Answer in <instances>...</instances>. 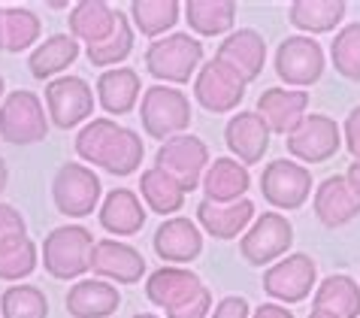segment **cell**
<instances>
[{"mask_svg":"<svg viewBox=\"0 0 360 318\" xmlns=\"http://www.w3.org/2000/svg\"><path fill=\"white\" fill-rule=\"evenodd\" d=\"M76 155L85 164L103 167L112 176H131L139 170L146 155L143 136L112 118H91L76 134Z\"/></svg>","mask_w":360,"mask_h":318,"instance_id":"6da1fadb","label":"cell"},{"mask_svg":"<svg viewBox=\"0 0 360 318\" xmlns=\"http://www.w3.org/2000/svg\"><path fill=\"white\" fill-rule=\"evenodd\" d=\"M203 67V43L194 34L176 31L152 39L146 49V70L161 85H185Z\"/></svg>","mask_w":360,"mask_h":318,"instance_id":"7a4b0ae2","label":"cell"},{"mask_svg":"<svg viewBox=\"0 0 360 318\" xmlns=\"http://www.w3.org/2000/svg\"><path fill=\"white\" fill-rule=\"evenodd\" d=\"M91 248L94 236L85 224H61L55 231H49L39 248V264L46 267V273L52 279H79L91 270Z\"/></svg>","mask_w":360,"mask_h":318,"instance_id":"3957f363","label":"cell"},{"mask_svg":"<svg viewBox=\"0 0 360 318\" xmlns=\"http://www.w3.org/2000/svg\"><path fill=\"white\" fill-rule=\"evenodd\" d=\"M139 122L143 131L152 140H173V136L185 134L191 125V101L185 91H179L173 85H152L143 91L139 101Z\"/></svg>","mask_w":360,"mask_h":318,"instance_id":"277c9868","label":"cell"},{"mask_svg":"<svg viewBox=\"0 0 360 318\" xmlns=\"http://www.w3.org/2000/svg\"><path fill=\"white\" fill-rule=\"evenodd\" d=\"M49 134V113L39 94L18 88L9 91L0 103V140L13 146H34L46 140Z\"/></svg>","mask_w":360,"mask_h":318,"instance_id":"5b68a950","label":"cell"},{"mask_svg":"<svg viewBox=\"0 0 360 318\" xmlns=\"http://www.w3.org/2000/svg\"><path fill=\"white\" fill-rule=\"evenodd\" d=\"M294 246V224L282 212H261L239 236V255L252 267H269L291 255Z\"/></svg>","mask_w":360,"mask_h":318,"instance_id":"8992f818","label":"cell"},{"mask_svg":"<svg viewBox=\"0 0 360 318\" xmlns=\"http://www.w3.org/2000/svg\"><path fill=\"white\" fill-rule=\"evenodd\" d=\"M100 197H103V185H100L97 173L85 164L67 161L58 167L52 179V201L55 210L67 218H85L94 210H100Z\"/></svg>","mask_w":360,"mask_h":318,"instance_id":"52a82bcc","label":"cell"},{"mask_svg":"<svg viewBox=\"0 0 360 318\" xmlns=\"http://www.w3.org/2000/svg\"><path fill=\"white\" fill-rule=\"evenodd\" d=\"M209 164H212L209 146L194 134H179L161 143L155 152V167L173 176L185 188V194L203 185V173L209 170Z\"/></svg>","mask_w":360,"mask_h":318,"instance_id":"ba28073f","label":"cell"},{"mask_svg":"<svg viewBox=\"0 0 360 318\" xmlns=\"http://www.w3.org/2000/svg\"><path fill=\"white\" fill-rule=\"evenodd\" d=\"M273 67H276V76L282 79L288 88H309L321 79L324 67H327V55H324L321 43H315L312 37L294 34L278 43Z\"/></svg>","mask_w":360,"mask_h":318,"instance_id":"9c48e42d","label":"cell"},{"mask_svg":"<svg viewBox=\"0 0 360 318\" xmlns=\"http://www.w3.org/2000/svg\"><path fill=\"white\" fill-rule=\"evenodd\" d=\"M261 194L273 210H300L312 194V170L291 158L269 161L261 173Z\"/></svg>","mask_w":360,"mask_h":318,"instance_id":"30bf717a","label":"cell"},{"mask_svg":"<svg viewBox=\"0 0 360 318\" xmlns=\"http://www.w3.org/2000/svg\"><path fill=\"white\" fill-rule=\"evenodd\" d=\"M46 113L49 122L61 131L88 125L94 115V88L82 76H58L46 85Z\"/></svg>","mask_w":360,"mask_h":318,"instance_id":"8fae6325","label":"cell"},{"mask_svg":"<svg viewBox=\"0 0 360 318\" xmlns=\"http://www.w3.org/2000/svg\"><path fill=\"white\" fill-rule=\"evenodd\" d=\"M318 288V267L306 252L285 255L264 270V291L278 303H303Z\"/></svg>","mask_w":360,"mask_h":318,"instance_id":"7c38bea8","label":"cell"},{"mask_svg":"<svg viewBox=\"0 0 360 318\" xmlns=\"http://www.w3.org/2000/svg\"><path fill=\"white\" fill-rule=\"evenodd\" d=\"M288 155L303 164H324L342 148V127L330 115L312 113L288 134Z\"/></svg>","mask_w":360,"mask_h":318,"instance_id":"4fadbf2b","label":"cell"},{"mask_svg":"<svg viewBox=\"0 0 360 318\" xmlns=\"http://www.w3.org/2000/svg\"><path fill=\"white\" fill-rule=\"evenodd\" d=\"M245 97V82L239 79L230 67L221 61H206L194 76V101L206 109V113L224 115L236 113Z\"/></svg>","mask_w":360,"mask_h":318,"instance_id":"5bb4252c","label":"cell"},{"mask_svg":"<svg viewBox=\"0 0 360 318\" xmlns=\"http://www.w3.org/2000/svg\"><path fill=\"white\" fill-rule=\"evenodd\" d=\"M91 270L97 279L118 282V285H136L146 273V257L139 248L122 240H97L91 248Z\"/></svg>","mask_w":360,"mask_h":318,"instance_id":"9a60e30c","label":"cell"},{"mask_svg":"<svg viewBox=\"0 0 360 318\" xmlns=\"http://www.w3.org/2000/svg\"><path fill=\"white\" fill-rule=\"evenodd\" d=\"M215 61L230 67L243 82H255L264 73L266 64V39L255 31V27H239V31L227 34L215 49Z\"/></svg>","mask_w":360,"mask_h":318,"instance_id":"2e32d148","label":"cell"},{"mask_svg":"<svg viewBox=\"0 0 360 318\" xmlns=\"http://www.w3.org/2000/svg\"><path fill=\"white\" fill-rule=\"evenodd\" d=\"M152 246H155V252L161 261L185 267V264L197 261L200 252H203V231H200V224L191 222V218L169 215L158 224Z\"/></svg>","mask_w":360,"mask_h":318,"instance_id":"e0dca14e","label":"cell"},{"mask_svg":"<svg viewBox=\"0 0 360 318\" xmlns=\"http://www.w3.org/2000/svg\"><path fill=\"white\" fill-rule=\"evenodd\" d=\"M203 282H200V276L194 270H188V267H176V264H164L158 267L155 273H148L146 279V297L148 303H155L158 310H179V306H185L188 300H194V297L203 291Z\"/></svg>","mask_w":360,"mask_h":318,"instance_id":"ac0fdd59","label":"cell"},{"mask_svg":"<svg viewBox=\"0 0 360 318\" xmlns=\"http://www.w3.org/2000/svg\"><path fill=\"white\" fill-rule=\"evenodd\" d=\"M269 127L257 113H236L227 118L224 125V143L230 148V158H236L239 164H257L264 161L269 148Z\"/></svg>","mask_w":360,"mask_h":318,"instance_id":"d6986e66","label":"cell"},{"mask_svg":"<svg viewBox=\"0 0 360 318\" xmlns=\"http://www.w3.org/2000/svg\"><path fill=\"white\" fill-rule=\"evenodd\" d=\"M306 109H309V91H300V88H266L257 97L255 113L266 122L269 134L288 136L309 115Z\"/></svg>","mask_w":360,"mask_h":318,"instance_id":"ffe728a7","label":"cell"},{"mask_svg":"<svg viewBox=\"0 0 360 318\" xmlns=\"http://www.w3.org/2000/svg\"><path fill=\"white\" fill-rule=\"evenodd\" d=\"M255 203L243 197L236 203H212V201H200L197 203V224L200 231H206L215 240H236L248 231V224L255 222Z\"/></svg>","mask_w":360,"mask_h":318,"instance_id":"44dd1931","label":"cell"},{"mask_svg":"<svg viewBox=\"0 0 360 318\" xmlns=\"http://www.w3.org/2000/svg\"><path fill=\"white\" fill-rule=\"evenodd\" d=\"M146 203L131 188H112L97 210V222L112 236H134L146 224Z\"/></svg>","mask_w":360,"mask_h":318,"instance_id":"7402d4cb","label":"cell"},{"mask_svg":"<svg viewBox=\"0 0 360 318\" xmlns=\"http://www.w3.org/2000/svg\"><path fill=\"white\" fill-rule=\"evenodd\" d=\"M64 306L73 318H109L122 306V294L112 282L94 276V279H79L76 285H70Z\"/></svg>","mask_w":360,"mask_h":318,"instance_id":"603a6c76","label":"cell"},{"mask_svg":"<svg viewBox=\"0 0 360 318\" xmlns=\"http://www.w3.org/2000/svg\"><path fill=\"white\" fill-rule=\"evenodd\" d=\"M143 79L131 67H112L97 76V103L106 115H127L143 101Z\"/></svg>","mask_w":360,"mask_h":318,"instance_id":"cb8c5ba5","label":"cell"},{"mask_svg":"<svg viewBox=\"0 0 360 318\" xmlns=\"http://www.w3.org/2000/svg\"><path fill=\"white\" fill-rule=\"evenodd\" d=\"M67 25H70V37L73 39H79L85 46H97L115 34L118 9L112 4H106V0H82V4H76L70 9Z\"/></svg>","mask_w":360,"mask_h":318,"instance_id":"d4e9b609","label":"cell"},{"mask_svg":"<svg viewBox=\"0 0 360 318\" xmlns=\"http://www.w3.org/2000/svg\"><path fill=\"white\" fill-rule=\"evenodd\" d=\"M315 215L324 227H342L360 215V201L348 188L345 176H327L312 194Z\"/></svg>","mask_w":360,"mask_h":318,"instance_id":"484cf974","label":"cell"},{"mask_svg":"<svg viewBox=\"0 0 360 318\" xmlns=\"http://www.w3.org/2000/svg\"><path fill=\"white\" fill-rule=\"evenodd\" d=\"M203 197L212 203H236L252 188V173L236 158H215L203 173Z\"/></svg>","mask_w":360,"mask_h":318,"instance_id":"4316f807","label":"cell"},{"mask_svg":"<svg viewBox=\"0 0 360 318\" xmlns=\"http://www.w3.org/2000/svg\"><path fill=\"white\" fill-rule=\"evenodd\" d=\"M76 58H79V39H73L70 34H52L27 55V67H31L34 79H39V82L49 79V82H52Z\"/></svg>","mask_w":360,"mask_h":318,"instance_id":"83f0119b","label":"cell"},{"mask_svg":"<svg viewBox=\"0 0 360 318\" xmlns=\"http://www.w3.org/2000/svg\"><path fill=\"white\" fill-rule=\"evenodd\" d=\"M182 15L194 37H227L233 34L236 4L233 0H188L182 4Z\"/></svg>","mask_w":360,"mask_h":318,"instance_id":"f1b7e54d","label":"cell"},{"mask_svg":"<svg viewBox=\"0 0 360 318\" xmlns=\"http://www.w3.org/2000/svg\"><path fill=\"white\" fill-rule=\"evenodd\" d=\"M312 306L333 318H360V285L345 273H333L318 282Z\"/></svg>","mask_w":360,"mask_h":318,"instance_id":"f546056e","label":"cell"},{"mask_svg":"<svg viewBox=\"0 0 360 318\" xmlns=\"http://www.w3.org/2000/svg\"><path fill=\"white\" fill-rule=\"evenodd\" d=\"M345 4L342 0H294L288 6V22L297 31H303V37L315 34H330L342 25L345 18Z\"/></svg>","mask_w":360,"mask_h":318,"instance_id":"4dcf8cb0","label":"cell"},{"mask_svg":"<svg viewBox=\"0 0 360 318\" xmlns=\"http://www.w3.org/2000/svg\"><path fill=\"white\" fill-rule=\"evenodd\" d=\"M127 18L143 37L161 39L179 25L182 4H176V0H134L127 9Z\"/></svg>","mask_w":360,"mask_h":318,"instance_id":"1f68e13d","label":"cell"},{"mask_svg":"<svg viewBox=\"0 0 360 318\" xmlns=\"http://www.w3.org/2000/svg\"><path fill=\"white\" fill-rule=\"evenodd\" d=\"M139 197H143L146 210L169 218L173 212L182 210L185 188L179 185L169 173L158 170V167H148V170H143V176H139Z\"/></svg>","mask_w":360,"mask_h":318,"instance_id":"d6a6232c","label":"cell"},{"mask_svg":"<svg viewBox=\"0 0 360 318\" xmlns=\"http://www.w3.org/2000/svg\"><path fill=\"white\" fill-rule=\"evenodd\" d=\"M39 264V248L31 236H9L0 240V279L22 282Z\"/></svg>","mask_w":360,"mask_h":318,"instance_id":"836d02e7","label":"cell"},{"mask_svg":"<svg viewBox=\"0 0 360 318\" xmlns=\"http://www.w3.org/2000/svg\"><path fill=\"white\" fill-rule=\"evenodd\" d=\"M134 25L131 18H127L124 13H118V25H115V34L103 39V43L97 46H85V55L88 61H91L94 67H106V70H112V67H118L122 61H127V55L134 52Z\"/></svg>","mask_w":360,"mask_h":318,"instance_id":"e575fe53","label":"cell"},{"mask_svg":"<svg viewBox=\"0 0 360 318\" xmlns=\"http://www.w3.org/2000/svg\"><path fill=\"white\" fill-rule=\"evenodd\" d=\"M39 34H43V25H39V15L27 6H6V46L4 52H27V49L39 46Z\"/></svg>","mask_w":360,"mask_h":318,"instance_id":"d590c367","label":"cell"},{"mask_svg":"<svg viewBox=\"0 0 360 318\" xmlns=\"http://www.w3.org/2000/svg\"><path fill=\"white\" fill-rule=\"evenodd\" d=\"M4 318H49V300L37 285H9L0 294Z\"/></svg>","mask_w":360,"mask_h":318,"instance_id":"8d00e7d4","label":"cell"},{"mask_svg":"<svg viewBox=\"0 0 360 318\" xmlns=\"http://www.w3.org/2000/svg\"><path fill=\"white\" fill-rule=\"evenodd\" d=\"M330 61H333L339 76L360 82V22H352L336 31L333 43H330Z\"/></svg>","mask_w":360,"mask_h":318,"instance_id":"74e56055","label":"cell"},{"mask_svg":"<svg viewBox=\"0 0 360 318\" xmlns=\"http://www.w3.org/2000/svg\"><path fill=\"white\" fill-rule=\"evenodd\" d=\"M9 236H27V222L13 203H0V240Z\"/></svg>","mask_w":360,"mask_h":318,"instance_id":"f35d334b","label":"cell"},{"mask_svg":"<svg viewBox=\"0 0 360 318\" xmlns=\"http://www.w3.org/2000/svg\"><path fill=\"white\" fill-rule=\"evenodd\" d=\"M212 315V294H209V288H203L194 300H188L185 306H179V310H169L167 318H209Z\"/></svg>","mask_w":360,"mask_h":318,"instance_id":"ab89813d","label":"cell"},{"mask_svg":"<svg viewBox=\"0 0 360 318\" xmlns=\"http://www.w3.org/2000/svg\"><path fill=\"white\" fill-rule=\"evenodd\" d=\"M209 318H252V306H248L245 297L239 294H227L215 303V310Z\"/></svg>","mask_w":360,"mask_h":318,"instance_id":"60d3db41","label":"cell"},{"mask_svg":"<svg viewBox=\"0 0 360 318\" xmlns=\"http://www.w3.org/2000/svg\"><path fill=\"white\" fill-rule=\"evenodd\" d=\"M342 146L354 155V161H360V106H354L348 113L345 125H342Z\"/></svg>","mask_w":360,"mask_h":318,"instance_id":"b9f144b4","label":"cell"},{"mask_svg":"<svg viewBox=\"0 0 360 318\" xmlns=\"http://www.w3.org/2000/svg\"><path fill=\"white\" fill-rule=\"evenodd\" d=\"M252 318H294V312L282 303H261L257 310L252 312Z\"/></svg>","mask_w":360,"mask_h":318,"instance_id":"7bdbcfd3","label":"cell"},{"mask_svg":"<svg viewBox=\"0 0 360 318\" xmlns=\"http://www.w3.org/2000/svg\"><path fill=\"white\" fill-rule=\"evenodd\" d=\"M345 182H348V188L354 191V197L360 201V161H354L352 167H348V173H345Z\"/></svg>","mask_w":360,"mask_h":318,"instance_id":"ee69618b","label":"cell"},{"mask_svg":"<svg viewBox=\"0 0 360 318\" xmlns=\"http://www.w3.org/2000/svg\"><path fill=\"white\" fill-rule=\"evenodd\" d=\"M6 46V6H0V52Z\"/></svg>","mask_w":360,"mask_h":318,"instance_id":"f6af8a7d","label":"cell"},{"mask_svg":"<svg viewBox=\"0 0 360 318\" xmlns=\"http://www.w3.org/2000/svg\"><path fill=\"white\" fill-rule=\"evenodd\" d=\"M6 185H9V167H6L4 158H0V191H4Z\"/></svg>","mask_w":360,"mask_h":318,"instance_id":"bcb514c9","label":"cell"},{"mask_svg":"<svg viewBox=\"0 0 360 318\" xmlns=\"http://www.w3.org/2000/svg\"><path fill=\"white\" fill-rule=\"evenodd\" d=\"M4 97H6V82H4V73H0V103H4Z\"/></svg>","mask_w":360,"mask_h":318,"instance_id":"7dc6e473","label":"cell"},{"mask_svg":"<svg viewBox=\"0 0 360 318\" xmlns=\"http://www.w3.org/2000/svg\"><path fill=\"white\" fill-rule=\"evenodd\" d=\"M309 318H333V315H327V312H318V310H312V312H309Z\"/></svg>","mask_w":360,"mask_h":318,"instance_id":"c3c4849f","label":"cell"},{"mask_svg":"<svg viewBox=\"0 0 360 318\" xmlns=\"http://www.w3.org/2000/svg\"><path fill=\"white\" fill-rule=\"evenodd\" d=\"M134 318H161V315H155V312H139V315H134Z\"/></svg>","mask_w":360,"mask_h":318,"instance_id":"681fc988","label":"cell"}]
</instances>
